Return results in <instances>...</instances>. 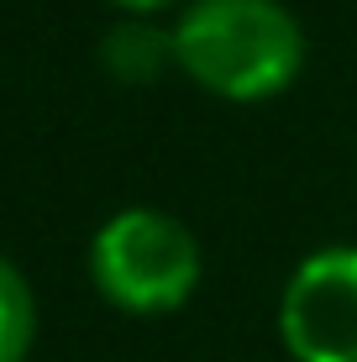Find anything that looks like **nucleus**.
I'll use <instances>...</instances> for the list:
<instances>
[{
	"mask_svg": "<svg viewBox=\"0 0 357 362\" xmlns=\"http://www.w3.org/2000/svg\"><path fill=\"white\" fill-rule=\"evenodd\" d=\"M174 58L221 100H268L300 79L305 32L284 0H189L174 27Z\"/></svg>",
	"mask_w": 357,
	"mask_h": 362,
	"instance_id": "f257e3e1",
	"label": "nucleus"
},
{
	"mask_svg": "<svg viewBox=\"0 0 357 362\" xmlns=\"http://www.w3.org/2000/svg\"><path fill=\"white\" fill-rule=\"evenodd\" d=\"M90 279L116 310L168 315L200 284V242L163 210H121L90 242Z\"/></svg>",
	"mask_w": 357,
	"mask_h": 362,
	"instance_id": "f03ea898",
	"label": "nucleus"
},
{
	"mask_svg": "<svg viewBox=\"0 0 357 362\" xmlns=\"http://www.w3.org/2000/svg\"><path fill=\"white\" fill-rule=\"evenodd\" d=\"M279 336L294 362H357V247H315L289 273Z\"/></svg>",
	"mask_w": 357,
	"mask_h": 362,
	"instance_id": "7ed1b4c3",
	"label": "nucleus"
},
{
	"mask_svg": "<svg viewBox=\"0 0 357 362\" xmlns=\"http://www.w3.org/2000/svg\"><path fill=\"white\" fill-rule=\"evenodd\" d=\"M100 64L116 84H153L168 64H179L174 58V32H158V27H147V16H131V21H121V27L105 32Z\"/></svg>",
	"mask_w": 357,
	"mask_h": 362,
	"instance_id": "20e7f679",
	"label": "nucleus"
},
{
	"mask_svg": "<svg viewBox=\"0 0 357 362\" xmlns=\"http://www.w3.org/2000/svg\"><path fill=\"white\" fill-rule=\"evenodd\" d=\"M32 336H37L32 284L11 257H0V362H27Z\"/></svg>",
	"mask_w": 357,
	"mask_h": 362,
	"instance_id": "39448f33",
	"label": "nucleus"
},
{
	"mask_svg": "<svg viewBox=\"0 0 357 362\" xmlns=\"http://www.w3.org/2000/svg\"><path fill=\"white\" fill-rule=\"evenodd\" d=\"M116 11H127V16H153V11H163V6H174V0H110Z\"/></svg>",
	"mask_w": 357,
	"mask_h": 362,
	"instance_id": "423d86ee",
	"label": "nucleus"
}]
</instances>
